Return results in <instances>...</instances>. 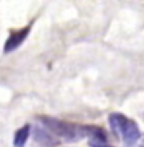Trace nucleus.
Returning <instances> with one entry per match:
<instances>
[{"label": "nucleus", "instance_id": "f257e3e1", "mask_svg": "<svg viewBox=\"0 0 144 147\" xmlns=\"http://www.w3.org/2000/svg\"><path fill=\"white\" fill-rule=\"evenodd\" d=\"M42 125L48 131H51L55 137H61L65 142H78L85 136V129L83 126H76L68 122L55 119V117H40Z\"/></svg>", "mask_w": 144, "mask_h": 147}, {"label": "nucleus", "instance_id": "f03ea898", "mask_svg": "<svg viewBox=\"0 0 144 147\" xmlns=\"http://www.w3.org/2000/svg\"><path fill=\"white\" fill-rule=\"evenodd\" d=\"M28 34H30V26H28V27H24V28H21V30H18V31L11 33V34L9 36V38L6 40V44H4V53L9 54V53L16 51L18 47L26 41V38L28 37Z\"/></svg>", "mask_w": 144, "mask_h": 147}, {"label": "nucleus", "instance_id": "7ed1b4c3", "mask_svg": "<svg viewBox=\"0 0 144 147\" xmlns=\"http://www.w3.org/2000/svg\"><path fill=\"white\" fill-rule=\"evenodd\" d=\"M33 136H34V140L42 147H57L59 144L58 139L54 134L51 131H48L47 129L41 127V126H34Z\"/></svg>", "mask_w": 144, "mask_h": 147}, {"label": "nucleus", "instance_id": "20e7f679", "mask_svg": "<svg viewBox=\"0 0 144 147\" xmlns=\"http://www.w3.org/2000/svg\"><path fill=\"white\" fill-rule=\"evenodd\" d=\"M140 137H141V134H140L139 125H137L134 120H130V119H129L126 127H124L123 133H122V139H123L126 147H133L139 142Z\"/></svg>", "mask_w": 144, "mask_h": 147}, {"label": "nucleus", "instance_id": "39448f33", "mask_svg": "<svg viewBox=\"0 0 144 147\" xmlns=\"http://www.w3.org/2000/svg\"><path fill=\"white\" fill-rule=\"evenodd\" d=\"M127 122H129V119L122 113H110L109 115V126L116 136L122 137V133L126 127Z\"/></svg>", "mask_w": 144, "mask_h": 147}, {"label": "nucleus", "instance_id": "423d86ee", "mask_svg": "<svg viewBox=\"0 0 144 147\" xmlns=\"http://www.w3.org/2000/svg\"><path fill=\"white\" fill-rule=\"evenodd\" d=\"M30 131L31 127L30 125H24L23 127H20L14 133V137H13V146L14 147H26L27 144V140H28V136H30Z\"/></svg>", "mask_w": 144, "mask_h": 147}, {"label": "nucleus", "instance_id": "0eeeda50", "mask_svg": "<svg viewBox=\"0 0 144 147\" xmlns=\"http://www.w3.org/2000/svg\"><path fill=\"white\" fill-rule=\"evenodd\" d=\"M89 147H113L108 142H99V140H89Z\"/></svg>", "mask_w": 144, "mask_h": 147}, {"label": "nucleus", "instance_id": "6e6552de", "mask_svg": "<svg viewBox=\"0 0 144 147\" xmlns=\"http://www.w3.org/2000/svg\"><path fill=\"white\" fill-rule=\"evenodd\" d=\"M140 147H144V134L141 136V140H140Z\"/></svg>", "mask_w": 144, "mask_h": 147}]
</instances>
